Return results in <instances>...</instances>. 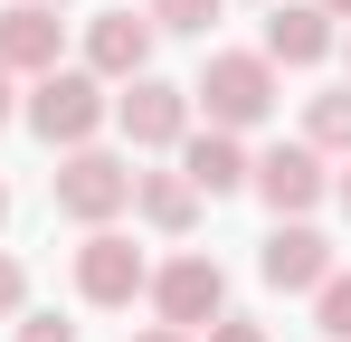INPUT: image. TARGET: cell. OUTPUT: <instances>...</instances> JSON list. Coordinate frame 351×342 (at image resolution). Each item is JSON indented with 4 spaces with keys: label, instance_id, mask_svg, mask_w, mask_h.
Masks as SVG:
<instances>
[{
    "label": "cell",
    "instance_id": "obj_4",
    "mask_svg": "<svg viewBox=\"0 0 351 342\" xmlns=\"http://www.w3.org/2000/svg\"><path fill=\"white\" fill-rule=\"evenodd\" d=\"M152 304H162L171 333H209V323L228 314V276H219L209 257H171V266L152 276Z\"/></svg>",
    "mask_w": 351,
    "mask_h": 342
},
{
    "label": "cell",
    "instance_id": "obj_7",
    "mask_svg": "<svg viewBox=\"0 0 351 342\" xmlns=\"http://www.w3.org/2000/svg\"><path fill=\"white\" fill-rule=\"evenodd\" d=\"M247 190H256L276 219H304V209L323 200V152H313V143H276L266 162L247 171Z\"/></svg>",
    "mask_w": 351,
    "mask_h": 342
},
{
    "label": "cell",
    "instance_id": "obj_13",
    "mask_svg": "<svg viewBox=\"0 0 351 342\" xmlns=\"http://www.w3.org/2000/svg\"><path fill=\"white\" fill-rule=\"evenodd\" d=\"M133 209L162 228V238H180V228L199 219V190H190L180 171H133Z\"/></svg>",
    "mask_w": 351,
    "mask_h": 342
},
{
    "label": "cell",
    "instance_id": "obj_22",
    "mask_svg": "<svg viewBox=\"0 0 351 342\" xmlns=\"http://www.w3.org/2000/svg\"><path fill=\"white\" fill-rule=\"evenodd\" d=\"M313 10H323V19H351V0H313Z\"/></svg>",
    "mask_w": 351,
    "mask_h": 342
},
{
    "label": "cell",
    "instance_id": "obj_6",
    "mask_svg": "<svg viewBox=\"0 0 351 342\" xmlns=\"http://www.w3.org/2000/svg\"><path fill=\"white\" fill-rule=\"evenodd\" d=\"M256 276L276 285V295H313V285L332 276V238H323L313 219H276L266 257H256Z\"/></svg>",
    "mask_w": 351,
    "mask_h": 342
},
{
    "label": "cell",
    "instance_id": "obj_17",
    "mask_svg": "<svg viewBox=\"0 0 351 342\" xmlns=\"http://www.w3.org/2000/svg\"><path fill=\"white\" fill-rule=\"evenodd\" d=\"M19 342H76V323H58V314H19Z\"/></svg>",
    "mask_w": 351,
    "mask_h": 342
},
{
    "label": "cell",
    "instance_id": "obj_3",
    "mask_svg": "<svg viewBox=\"0 0 351 342\" xmlns=\"http://www.w3.org/2000/svg\"><path fill=\"white\" fill-rule=\"evenodd\" d=\"M58 209H66V219H86V228H105L114 209H133V162L76 143V152L58 162Z\"/></svg>",
    "mask_w": 351,
    "mask_h": 342
},
{
    "label": "cell",
    "instance_id": "obj_24",
    "mask_svg": "<svg viewBox=\"0 0 351 342\" xmlns=\"http://www.w3.org/2000/svg\"><path fill=\"white\" fill-rule=\"evenodd\" d=\"M342 209H351V171H342Z\"/></svg>",
    "mask_w": 351,
    "mask_h": 342
},
{
    "label": "cell",
    "instance_id": "obj_5",
    "mask_svg": "<svg viewBox=\"0 0 351 342\" xmlns=\"http://www.w3.org/2000/svg\"><path fill=\"white\" fill-rule=\"evenodd\" d=\"M143 285H152V266H143V247H133V238L95 228V238L76 247V295H86V304H133Z\"/></svg>",
    "mask_w": 351,
    "mask_h": 342
},
{
    "label": "cell",
    "instance_id": "obj_16",
    "mask_svg": "<svg viewBox=\"0 0 351 342\" xmlns=\"http://www.w3.org/2000/svg\"><path fill=\"white\" fill-rule=\"evenodd\" d=\"M143 19H152V29H209V19H219V0H152Z\"/></svg>",
    "mask_w": 351,
    "mask_h": 342
},
{
    "label": "cell",
    "instance_id": "obj_25",
    "mask_svg": "<svg viewBox=\"0 0 351 342\" xmlns=\"http://www.w3.org/2000/svg\"><path fill=\"white\" fill-rule=\"evenodd\" d=\"M38 10H66V0H38Z\"/></svg>",
    "mask_w": 351,
    "mask_h": 342
},
{
    "label": "cell",
    "instance_id": "obj_14",
    "mask_svg": "<svg viewBox=\"0 0 351 342\" xmlns=\"http://www.w3.org/2000/svg\"><path fill=\"white\" fill-rule=\"evenodd\" d=\"M304 143L313 152H351V86H332V95L304 105Z\"/></svg>",
    "mask_w": 351,
    "mask_h": 342
},
{
    "label": "cell",
    "instance_id": "obj_19",
    "mask_svg": "<svg viewBox=\"0 0 351 342\" xmlns=\"http://www.w3.org/2000/svg\"><path fill=\"white\" fill-rule=\"evenodd\" d=\"M199 342H266V323H237V314H219V333H199Z\"/></svg>",
    "mask_w": 351,
    "mask_h": 342
},
{
    "label": "cell",
    "instance_id": "obj_2",
    "mask_svg": "<svg viewBox=\"0 0 351 342\" xmlns=\"http://www.w3.org/2000/svg\"><path fill=\"white\" fill-rule=\"evenodd\" d=\"M19 114L38 124V143H66V152H76V143H95V124H105V76H95V67H48L38 95Z\"/></svg>",
    "mask_w": 351,
    "mask_h": 342
},
{
    "label": "cell",
    "instance_id": "obj_12",
    "mask_svg": "<svg viewBox=\"0 0 351 342\" xmlns=\"http://www.w3.org/2000/svg\"><path fill=\"white\" fill-rule=\"evenodd\" d=\"M332 48V19L323 10H304V0H276V19H266V67H313V57Z\"/></svg>",
    "mask_w": 351,
    "mask_h": 342
},
{
    "label": "cell",
    "instance_id": "obj_15",
    "mask_svg": "<svg viewBox=\"0 0 351 342\" xmlns=\"http://www.w3.org/2000/svg\"><path fill=\"white\" fill-rule=\"evenodd\" d=\"M313 314H323L332 342H351V276H323V285H313Z\"/></svg>",
    "mask_w": 351,
    "mask_h": 342
},
{
    "label": "cell",
    "instance_id": "obj_23",
    "mask_svg": "<svg viewBox=\"0 0 351 342\" xmlns=\"http://www.w3.org/2000/svg\"><path fill=\"white\" fill-rule=\"evenodd\" d=\"M0 219H10V181H0Z\"/></svg>",
    "mask_w": 351,
    "mask_h": 342
},
{
    "label": "cell",
    "instance_id": "obj_9",
    "mask_svg": "<svg viewBox=\"0 0 351 342\" xmlns=\"http://www.w3.org/2000/svg\"><path fill=\"white\" fill-rule=\"evenodd\" d=\"M58 48H66L58 10H38V0H10V10H0V67H10V76H48Z\"/></svg>",
    "mask_w": 351,
    "mask_h": 342
},
{
    "label": "cell",
    "instance_id": "obj_21",
    "mask_svg": "<svg viewBox=\"0 0 351 342\" xmlns=\"http://www.w3.org/2000/svg\"><path fill=\"white\" fill-rule=\"evenodd\" d=\"M133 342H199V333H171V323H152V333H133Z\"/></svg>",
    "mask_w": 351,
    "mask_h": 342
},
{
    "label": "cell",
    "instance_id": "obj_11",
    "mask_svg": "<svg viewBox=\"0 0 351 342\" xmlns=\"http://www.w3.org/2000/svg\"><path fill=\"white\" fill-rule=\"evenodd\" d=\"M247 143H237V133H219V124H209V133H190V152H180V181H190V190H199V200H228V190H247Z\"/></svg>",
    "mask_w": 351,
    "mask_h": 342
},
{
    "label": "cell",
    "instance_id": "obj_8",
    "mask_svg": "<svg viewBox=\"0 0 351 342\" xmlns=\"http://www.w3.org/2000/svg\"><path fill=\"white\" fill-rule=\"evenodd\" d=\"M114 124L143 143V152H162V143H180L190 133V86H162V76H133L114 95Z\"/></svg>",
    "mask_w": 351,
    "mask_h": 342
},
{
    "label": "cell",
    "instance_id": "obj_10",
    "mask_svg": "<svg viewBox=\"0 0 351 342\" xmlns=\"http://www.w3.org/2000/svg\"><path fill=\"white\" fill-rule=\"evenodd\" d=\"M86 67L95 76H152V19H133V10H105L95 29H86Z\"/></svg>",
    "mask_w": 351,
    "mask_h": 342
},
{
    "label": "cell",
    "instance_id": "obj_20",
    "mask_svg": "<svg viewBox=\"0 0 351 342\" xmlns=\"http://www.w3.org/2000/svg\"><path fill=\"white\" fill-rule=\"evenodd\" d=\"M10 114H19V86H10V67H0V124H10Z\"/></svg>",
    "mask_w": 351,
    "mask_h": 342
},
{
    "label": "cell",
    "instance_id": "obj_1",
    "mask_svg": "<svg viewBox=\"0 0 351 342\" xmlns=\"http://www.w3.org/2000/svg\"><path fill=\"white\" fill-rule=\"evenodd\" d=\"M199 105H209V124L219 133H247V124H266L276 114V67L256 48H219L209 67H199V86H190Z\"/></svg>",
    "mask_w": 351,
    "mask_h": 342
},
{
    "label": "cell",
    "instance_id": "obj_18",
    "mask_svg": "<svg viewBox=\"0 0 351 342\" xmlns=\"http://www.w3.org/2000/svg\"><path fill=\"white\" fill-rule=\"evenodd\" d=\"M29 304V276H19V257H0V314H19Z\"/></svg>",
    "mask_w": 351,
    "mask_h": 342
}]
</instances>
